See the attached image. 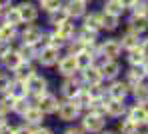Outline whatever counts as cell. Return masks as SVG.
<instances>
[{"instance_id":"cell-26","label":"cell","mask_w":148,"mask_h":134,"mask_svg":"<svg viewBox=\"0 0 148 134\" xmlns=\"http://www.w3.org/2000/svg\"><path fill=\"white\" fill-rule=\"evenodd\" d=\"M18 12H20V18L22 22H34L38 18V8L32 4V2H22L18 6Z\"/></svg>"},{"instance_id":"cell-18","label":"cell","mask_w":148,"mask_h":134,"mask_svg":"<svg viewBox=\"0 0 148 134\" xmlns=\"http://www.w3.org/2000/svg\"><path fill=\"white\" fill-rule=\"evenodd\" d=\"M142 130V126L132 120L130 116H122L120 120H116V132L118 134H138Z\"/></svg>"},{"instance_id":"cell-17","label":"cell","mask_w":148,"mask_h":134,"mask_svg":"<svg viewBox=\"0 0 148 134\" xmlns=\"http://www.w3.org/2000/svg\"><path fill=\"white\" fill-rule=\"evenodd\" d=\"M118 38H120V42H122L124 52H126V50H130V48L140 46V40H142V36H140L138 32H134V30H130V28H126V26H124L122 34H120Z\"/></svg>"},{"instance_id":"cell-27","label":"cell","mask_w":148,"mask_h":134,"mask_svg":"<svg viewBox=\"0 0 148 134\" xmlns=\"http://www.w3.org/2000/svg\"><path fill=\"white\" fill-rule=\"evenodd\" d=\"M130 100H136V102H144V104H148V76H146L144 82H140V84H136V86L132 88Z\"/></svg>"},{"instance_id":"cell-15","label":"cell","mask_w":148,"mask_h":134,"mask_svg":"<svg viewBox=\"0 0 148 134\" xmlns=\"http://www.w3.org/2000/svg\"><path fill=\"white\" fill-rule=\"evenodd\" d=\"M36 106L40 108L44 114H56L58 112V106H60V100L54 96V94H42V96H38V100H36Z\"/></svg>"},{"instance_id":"cell-41","label":"cell","mask_w":148,"mask_h":134,"mask_svg":"<svg viewBox=\"0 0 148 134\" xmlns=\"http://www.w3.org/2000/svg\"><path fill=\"white\" fill-rule=\"evenodd\" d=\"M136 2H138V0H120V4L126 8V12H130V10L134 8V4H136Z\"/></svg>"},{"instance_id":"cell-12","label":"cell","mask_w":148,"mask_h":134,"mask_svg":"<svg viewBox=\"0 0 148 134\" xmlns=\"http://www.w3.org/2000/svg\"><path fill=\"white\" fill-rule=\"evenodd\" d=\"M146 76L148 74H146V66H144V64H142V66H126V68H124V74H122V78L128 82L132 88H134L136 84L144 82Z\"/></svg>"},{"instance_id":"cell-45","label":"cell","mask_w":148,"mask_h":134,"mask_svg":"<svg viewBox=\"0 0 148 134\" xmlns=\"http://www.w3.org/2000/svg\"><path fill=\"white\" fill-rule=\"evenodd\" d=\"M2 126H6V118H4V112L0 110V128H2Z\"/></svg>"},{"instance_id":"cell-33","label":"cell","mask_w":148,"mask_h":134,"mask_svg":"<svg viewBox=\"0 0 148 134\" xmlns=\"http://www.w3.org/2000/svg\"><path fill=\"white\" fill-rule=\"evenodd\" d=\"M30 106H32V104H30V100H28L26 96H16V102H14V112H16V114L22 116Z\"/></svg>"},{"instance_id":"cell-28","label":"cell","mask_w":148,"mask_h":134,"mask_svg":"<svg viewBox=\"0 0 148 134\" xmlns=\"http://www.w3.org/2000/svg\"><path fill=\"white\" fill-rule=\"evenodd\" d=\"M70 18V14H68V10H66V6L62 4V6H58L56 10H52L48 12V22L52 26H58V24H62L64 20H68Z\"/></svg>"},{"instance_id":"cell-9","label":"cell","mask_w":148,"mask_h":134,"mask_svg":"<svg viewBox=\"0 0 148 134\" xmlns=\"http://www.w3.org/2000/svg\"><path fill=\"white\" fill-rule=\"evenodd\" d=\"M126 116H130L132 120H136V122L144 128L146 122H148V104H144V102H136V100H130Z\"/></svg>"},{"instance_id":"cell-23","label":"cell","mask_w":148,"mask_h":134,"mask_svg":"<svg viewBox=\"0 0 148 134\" xmlns=\"http://www.w3.org/2000/svg\"><path fill=\"white\" fill-rule=\"evenodd\" d=\"M42 36H44V30L40 26H28L22 32V42L28 44V46H38V42L42 40Z\"/></svg>"},{"instance_id":"cell-38","label":"cell","mask_w":148,"mask_h":134,"mask_svg":"<svg viewBox=\"0 0 148 134\" xmlns=\"http://www.w3.org/2000/svg\"><path fill=\"white\" fill-rule=\"evenodd\" d=\"M10 86H12V82L8 80L6 76H0V92H6V90H10Z\"/></svg>"},{"instance_id":"cell-39","label":"cell","mask_w":148,"mask_h":134,"mask_svg":"<svg viewBox=\"0 0 148 134\" xmlns=\"http://www.w3.org/2000/svg\"><path fill=\"white\" fill-rule=\"evenodd\" d=\"M62 134H86V132L82 130V126H68Z\"/></svg>"},{"instance_id":"cell-32","label":"cell","mask_w":148,"mask_h":134,"mask_svg":"<svg viewBox=\"0 0 148 134\" xmlns=\"http://www.w3.org/2000/svg\"><path fill=\"white\" fill-rule=\"evenodd\" d=\"M16 26H10V24H2L0 26V42H8L16 36Z\"/></svg>"},{"instance_id":"cell-35","label":"cell","mask_w":148,"mask_h":134,"mask_svg":"<svg viewBox=\"0 0 148 134\" xmlns=\"http://www.w3.org/2000/svg\"><path fill=\"white\" fill-rule=\"evenodd\" d=\"M14 102H16V96L10 94V96H4L0 100V110L2 112H8V110H14Z\"/></svg>"},{"instance_id":"cell-8","label":"cell","mask_w":148,"mask_h":134,"mask_svg":"<svg viewBox=\"0 0 148 134\" xmlns=\"http://www.w3.org/2000/svg\"><path fill=\"white\" fill-rule=\"evenodd\" d=\"M124 26L138 32L140 36L148 34V14H134V12H128L126 14V22Z\"/></svg>"},{"instance_id":"cell-10","label":"cell","mask_w":148,"mask_h":134,"mask_svg":"<svg viewBox=\"0 0 148 134\" xmlns=\"http://www.w3.org/2000/svg\"><path fill=\"white\" fill-rule=\"evenodd\" d=\"M58 74L60 76H74V74H78L80 70H78V64H76V56L70 52H66L64 56H60V60H58Z\"/></svg>"},{"instance_id":"cell-16","label":"cell","mask_w":148,"mask_h":134,"mask_svg":"<svg viewBox=\"0 0 148 134\" xmlns=\"http://www.w3.org/2000/svg\"><path fill=\"white\" fill-rule=\"evenodd\" d=\"M64 6H66L70 18H74V20H82L84 14L88 12V2H84V0H68Z\"/></svg>"},{"instance_id":"cell-36","label":"cell","mask_w":148,"mask_h":134,"mask_svg":"<svg viewBox=\"0 0 148 134\" xmlns=\"http://www.w3.org/2000/svg\"><path fill=\"white\" fill-rule=\"evenodd\" d=\"M58 6H62V0H40V8L46 10V12L56 10Z\"/></svg>"},{"instance_id":"cell-1","label":"cell","mask_w":148,"mask_h":134,"mask_svg":"<svg viewBox=\"0 0 148 134\" xmlns=\"http://www.w3.org/2000/svg\"><path fill=\"white\" fill-rule=\"evenodd\" d=\"M106 124H108V118H106L104 114H98V112L86 110V112H82V116H80V126H82V130L86 134L102 132V130L106 128Z\"/></svg>"},{"instance_id":"cell-48","label":"cell","mask_w":148,"mask_h":134,"mask_svg":"<svg viewBox=\"0 0 148 134\" xmlns=\"http://www.w3.org/2000/svg\"><path fill=\"white\" fill-rule=\"evenodd\" d=\"M84 2H88V4H90V2H92V0H84Z\"/></svg>"},{"instance_id":"cell-29","label":"cell","mask_w":148,"mask_h":134,"mask_svg":"<svg viewBox=\"0 0 148 134\" xmlns=\"http://www.w3.org/2000/svg\"><path fill=\"white\" fill-rule=\"evenodd\" d=\"M102 10L104 12H110V14H116V16H126V8L120 4V0H104L102 2Z\"/></svg>"},{"instance_id":"cell-2","label":"cell","mask_w":148,"mask_h":134,"mask_svg":"<svg viewBox=\"0 0 148 134\" xmlns=\"http://www.w3.org/2000/svg\"><path fill=\"white\" fill-rule=\"evenodd\" d=\"M98 52L110 60H122L124 56V48H122V42L118 36H108L104 40L98 42Z\"/></svg>"},{"instance_id":"cell-24","label":"cell","mask_w":148,"mask_h":134,"mask_svg":"<svg viewBox=\"0 0 148 134\" xmlns=\"http://www.w3.org/2000/svg\"><path fill=\"white\" fill-rule=\"evenodd\" d=\"M76 30H78V26L74 24V18H68V20H64L62 24L54 26V32H56L58 36H62L64 40H68V42L76 36Z\"/></svg>"},{"instance_id":"cell-42","label":"cell","mask_w":148,"mask_h":134,"mask_svg":"<svg viewBox=\"0 0 148 134\" xmlns=\"http://www.w3.org/2000/svg\"><path fill=\"white\" fill-rule=\"evenodd\" d=\"M14 134H34V130L30 128V126H20V128H16Z\"/></svg>"},{"instance_id":"cell-20","label":"cell","mask_w":148,"mask_h":134,"mask_svg":"<svg viewBox=\"0 0 148 134\" xmlns=\"http://www.w3.org/2000/svg\"><path fill=\"white\" fill-rule=\"evenodd\" d=\"M124 62H126V66H142V64H146V56L142 52V48L140 46H136V48H130V50H126L124 52Z\"/></svg>"},{"instance_id":"cell-14","label":"cell","mask_w":148,"mask_h":134,"mask_svg":"<svg viewBox=\"0 0 148 134\" xmlns=\"http://www.w3.org/2000/svg\"><path fill=\"white\" fill-rule=\"evenodd\" d=\"M78 76H80V80L84 82V86H88V84H102V82H104L102 70H100L98 64H92V66H88L86 70H80Z\"/></svg>"},{"instance_id":"cell-46","label":"cell","mask_w":148,"mask_h":134,"mask_svg":"<svg viewBox=\"0 0 148 134\" xmlns=\"http://www.w3.org/2000/svg\"><path fill=\"white\" fill-rule=\"evenodd\" d=\"M8 4H10V0H0V10H4Z\"/></svg>"},{"instance_id":"cell-7","label":"cell","mask_w":148,"mask_h":134,"mask_svg":"<svg viewBox=\"0 0 148 134\" xmlns=\"http://www.w3.org/2000/svg\"><path fill=\"white\" fill-rule=\"evenodd\" d=\"M56 114H58V118H60L62 122H74V120H80L82 108L78 106L74 100H64V102H60Z\"/></svg>"},{"instance_id":"cell-21","label":"cell","mask_w":148,"mask_h":134,"mask_svg":"<svg viewBox=\"0 0 148 134\" xmlns=\"http://www.w3.org/2000/svg\"><path fill=\"white\" fill-rule=\"evenodd\" d=\"M98 54V48L96 50H88V48H82L74 54L76 56V64H78V70H86L88 66L94 64V56Z\"/></svg>"},{"instance_id":"cell-3","label":"cell","mask_w":148,"mask_h":134,"mask_svg":"<svg viewBox=\"0 0 148 134\" xmlns=\"http://www.w3.org/2000/svg\"><path fill=\"white\" fill-rule=\"evenodd\" d=\"M106 96H108V98H118V100H130V96H132V86L120 76V78H116V80L106 82Z\"/></svg>"},{"instance_id":"cell-6","label":"cell","mask_w":148,"mask_h":134,"mask_svg":"<svg viewBox=\"0 0 148 134\" xmlns=\"http://www.w3.org/2000/svg\"><path fill=\"white\" fill-rule=\"evenodd\" d=\"M124 68L122 66V60H110V58H106L102 64H100V70H102V78L104 82H110V80H116V78H120L124 74Z\"/></svg>"},{"instance_id":"cell-4","label":"cell","mask_w":148,"mask_h":134,"mask_svg":"<svg viewBox=\"0 0 148 134\" xmlns=\"http://www.w3.org/2000/svg\"><path fill=\"white\" fill-rule=\"evenodd\" d=\"M82 88H84V82L80 80L78 74H74V76H64V80L60 84V94L64 96V100H74V98L80 94Z\"/></svg>"},{"instance_id":"cell-11","label":"cell","mask_w":148,"mask_h":134,"mask_svg":"<svg viewBox=\"0 0 148 134\" xmlns=\"http://www.w3.org/2000/svg\"><path fill=\"white\" fill-rule=\"evenodd\" d=\"M26 88H28V94H32V96H42V94H46L48 92V82L44 76H40V74H32L28 80H26Z\"/></svg>"},{"instance_id":"cell-5","label":"cell","mask_w":148,"mask_h":134,"mask_svg":"<svg viewBox=\"0 0 148 134\" xmlns=\"http://www.w3.org/2000/svg\"><path fill=\"white\" fill-rule=\"evenodd\" d=\"M128 104L130 100H118V98H106V118L108 120H120L128 112Z\"/></svg>"},{"instance_id":"cell-47","label":"cell","mask_w":148,"mask_h":134,"mask_svg":"<svg viewBox=\"0 0 148 134\" xmlns=\"http://www.w3.org/2000/svg\"><path fill=\"white\" fill-rule=\"evenodd\" d=\"M138 134H148V128H142V130H140Z\"/></svg>"},{"instance_id":"cell-44","label":"cell","mask_w":148,"mask_h":134,"mask_svg":"<svg viewBox=\"0 0 148 134\" xmlns=\"http://www.w3.org/2000/svg\"><path fill=\"white\" fill-rule=\"evenodd\" d=\"M98 134H118V132H116V128H114V130H112V128H104V130L98 132Z\"/></svg>"},{"instance_id":"cell-34","label":"cell","mask_w":148,"mask_h":134,"mask_svg":"<svg viewBox=\"0 0 148 134\" xmlns=\"http://www.w3.org/2000/svg\"><path fill=\"white\" fill-rule=\"evenodd\" d=\"M20 22H22V18H20L18 8H10V12H6V24L16 26V24H20Z\"/></svg>"},{"instance_id":"cell-31","label":"cell","mask_w":148,"mask_h":134,"mask_svg":"<svg viewBox=\"0 0 148 134\" xmlns=\"http://www.w3.org/2000/svg\"><path fill=\"white\" fill-rule=\"evenodd\" d=\"M14 72H16V78H18V80H24V82H26L30 76H32V74H34V68L30 66V62L22 60V62H20V64L14 68Z\"/></svg>"},{"instance_id":"cell-40","label":"cell","mask_w":148,"mask_h":134,"mask_svg":"<svg viewBox=\"0 0 148 134\" xmlns=\"http://www.w3.org/2000/svg\"><path fill=\"white\" fill-rule=\"evenodd\" d=\"M140 48H142L144 56L148 58V34H144V36H142V40H140Z\"/></svg>"},{"instance_id":"cell-37","label":"cell","mask_w":148,"mask_h":134,"mask_svg":"<svg viewBox=\"0 0 148 134\" xmlns=\"http://www.w3.org/2000/svg\"><path fill=\"white\" fill-rule=\"evenodd\" d=\"M130 12H134V14H148V0H138Z\"/></svg>"},{"instance_id":"cell-43","label":"cell","mask_w":148,"mask_h":134,"mask_svg":"<svg viewBox=\"0 0 148 134\" xmlns=\"http://www.w3.org/2000/svg\"><path fill=\"white\" fill-rule=\"evenodd\" d=\"M34 134H54L50 128H46V126H38L36 130H34Z\"/></svg>"},{"instance_id":"cell-22","label":"cell","mask_w":148,"mask_h":134,"mask_svg":"<svg viewBox=\"0 0 148 134\" xmlns=\"http://www.w3.org/2000/svg\"><path fill=\"white\" fill-rule=\"evenodd\" d=\"M82 26L90 28V30H96V32H102V12L100 10L86 12L84 18H82Z\"/></svg>"},{"instance_id":"cell-25","label":"cell","mask_w":148,"mask_h":134,"mask_svg":"<svg viewBox=\"0 0 148 134\" xmlns=\"http://www.w3.org/2000/svg\"><path fill=\"white\" fill-rule=\"evenodd\" d=\"M22 116H24V120H26V124H28V126H40L46 114H44L38 106H30Z\"/></svg>"},{"instance_id":"cell-13","label":"cell","mask_w":148,"mask_h":134,"mask_svg":"<svg viewBox=\"0 0 148 134\" xmlns=\"http://www.w3.org/2000/svg\"><path fill=\"white\" fill-rule=\"evenodd\" d=\"M60 48H54V46H44V48H40V52H38V62L42 64V66H46V68H52V66H56L58 64V60H60Z\"/></svg>"},{"instance_id":"cell-30","label":"cell","mask_w":148,"mask_h":134,"mask_svg":"<svg viewBox=\"0 0 148 134\" xmlns=\"http://www.w3.org/2000/svg\"><path fill=\"white\" fill-rule=\"evenodd\" d=\"M2 60H4V64H6L8 68L14 70V68L22 62V56H20L18 50H4V52H2Z\"/></svg>"},{"instance_id":"cell-19","label":"cell","mask_w":148,"mask_h":134,"mask_svg":"<svg viewBox=\"0 0 148 134\" xmlns=\"http://www.w3.org/2000/svg\"><path fill=\"white\" fill-rule=\"evenodd\" d=\"M100 12H102V32L112 34L122 26V16H116V14H110L104 10H100Z\"/></svg>"}]
</instances>
